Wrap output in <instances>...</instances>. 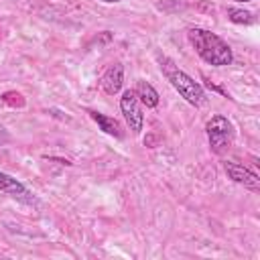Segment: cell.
I'll use <instances>...</instances> for the list:
<instances>
[{"instance_id":"obj_1","label":"cell","mask_w":260,"mask_h":260,"mask_svg":"<svg viewBox=\"0 0 260 260\" xmlns=\"http://www.w3.org/2000/svg\"><path fill=\"white\" fill-rule=\"evenodd\" d=\"M187 39L191 43V47L195 49V53L207 63V65H213V67H225V65H232L234 61V53H232V47L215 32L207 30V28H199V26H193L187 30Z\"/></svg>"},{"instance_id":"obj_9","label":"cell","mask_w":260,"mask_h":260,"mask_svg":"<svg viewBox=\"0 0 260 260\" xmlns=\"http://www.w3.org/2000/svg\"><path fill=\"white\" fill-rule=\"evenodd\" d=\"M0 191L8 193V195H14V197H20V195H28L26 187L14 179L12 175H6V173H0Z\"/></svg>"},{"instance_id":"obj_10","label":"cell","mask_w":260,"mask_h":260,"mask_svg":"<svg viewBox=\"0 0 260 260\" xmlns=\"http://www.w3.org/2000/svg\"><path fill=\"white\" fill-rule=\"evenodd\" d=\"M228 20L234 24H252L256 22V16L244 8H228Z\"/></svg>"},{"instance_id":"obj_8","label":"cell","mask_w":260,"mask_h":260,"mask_svg":"<svg viewBox=\"0 0 260 260\" xmlns=\"http://www.w3.org/2000/svg\"><path fill=\"white\" fill-rule=\"evenodd\" d=\"M134 93H136L138 102H140L142 106H146V108H156V106H158V102H160L158 91H156L148 81H144V79H140V81L136 83Z\"/></svg>"},{"instance_id":"obj_5","label":"cell","mask_w":260,"mask_h":260,"mask_svg":"<svg viewBox=\"0 0 260 260\" xmlns=\"http://www.w3.org/2000/svg\"><path fill=\"white\" fill-rule=\"evenodd\" d=\"M223 171H225V175H228L234 183L244 185V187L250 189V191H260V179H258V175H256L254 171H250L248 167H244V165H240V162H234V160H225V162H223Z\"/></svg>"},{"instance_id":"obj_14","label":"cell","mask_w":260,"mask_h":260,"mask_svg":"<svg viewBox=\"0 0 260 260\" xmlns=\"http://www.w3.org/2000/svg\"><path fill=\"white\" fill-rule=\"evenodd\" d=\"M236 2H248V0H236Z\"/></svg>"},{"instance_id":"obj_11","label":"cell","mask_w":260,"mask_h":260,"mask_svg":"<svg viewBox=\"0 0 260 260\" xmlns=\"http://www.w3.org/2000/svg\"><path fill=\"white\" fill-rule=\"evenodd\" d=\"M2 102L4 104H8V106H12V108H22L24 106V98L18 93V91H6L4 95H2Z\"/></svg>"},{"instance_id":"obj_2","label":"cell","mask_w":260,"mask_h":260,"mask_svg":"<svg viewBox=\"0 0 260 260\" xmlns=\"http://www.w3.org/2000/svg\"><path fill=\"white\" fill-rule=\"evenodd\" d=\"M156 59H158V67H160L162 75H165L167 81L175 87V91H179V95H181L187 104H191V106H195V108L203 106V102H205V89H203V85L197 83V81H195L191 75H187L185 71H181L169 57L158 55Z\"/></svg>"},{"instance_id":"obj_13","label":"cell","mask_w":260,"mask_h":260,"mask_svg":"<svg viewBox=\"0 0 260 260\" xmlns=\"http://www.w3.org/2000/svg\"><path fill=\"white\" fill-rule=\"evenodd\" d=\"M100 2H106V4H116V2H122V0H100Z\"/></svg>"},{"instance_id":"obj_7","label":"cell","mask_w":260,"mask_h":260,"mask_svg":"<svg viewBox=\"0 0 260 260\" xmlns=\"http://www.w3.org/2000/svg\"><path fill=\"white\" fill-rule=\"evenodd\" d=\"M87 114H89L91 120L100 126L102 132H106V134H110V136H116V138H122V126H120V122H118L116 118L106 116V114L95 112V110H87Z\"/></svg>"},{"instance_id":"obj_3","label":"cell","mask_w":260,"mask_h":260,"mask_svg":"<svg viewBox=\"0 0 260 260\" xmlns=\"http://www.w3.org/2000/svg\"><path fill=\"white\" fill-rule=\"evenodd\" d=\"M205 134H207V140H209V150L213 154H223L230 150L232 142H234V136H236V130H234V124L217 114V116H211L205 124Z\"/></svg>"},{"instance_id":"obj_12","label":"cell","mask_w":260,"mask_h":260,"mask_svg":"<svg viewBox=\"0 0 260 260\" xmlns=\"http://www.w3.org/2000/svg\"><path fill=\"white\" fill-rule=\"evenodd\" d=\"M8 140H10V134H8V130L0 124V146H2V144H6Z\"/></svg>"},{"instance_id":"obj_4","label":"cell","mask_w":260,"mask_h":260,"mask_svg":"<svg viewBox=\"0 0 260 260\" xmlns=\"http://www.w3.org/2000/svg\"><path fill=\"white\" fill-rule=\"evenodd\" d=\"M120 110L124 114V120L128 124V128L134 132V134H140L142 132V126H144V114L140 110V102L134 93V89H126L120 98Z\"/></svg>"},{"instance_id":"obj_6","label":"cell","mask_w":260,"mask_h":260,"mask_svg":"<svg viewBox=\"0 0 260 260\" xmlns=\"http://www.w3.org/2000/svg\"><path fill=\"white\" fill-rule=\"evenodd\" d=\"M100 83H102V89H104L108 95H116V93L122 89V85H124V67H122L120 63H112V65L104 71Z\"/></svg>"}]
</instances>
